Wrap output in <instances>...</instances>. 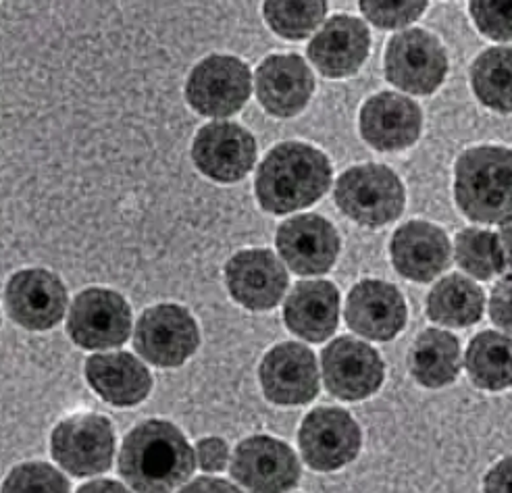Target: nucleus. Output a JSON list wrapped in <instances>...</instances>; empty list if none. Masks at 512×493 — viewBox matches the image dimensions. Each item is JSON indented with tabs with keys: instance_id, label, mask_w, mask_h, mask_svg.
<instances>
[{
	"instance_id": "5",
	"label": "nucleus",
	"mask_w": 512,
	"mask_h": 493,
	"mask_svg": "<svg viewBox=\"0 0 512 493\" xmlns=\"http://www.w3.org/2000/svg\"><path fill=\"white\" fill-rule=\"evenodd\" d=\"M50 452L73 477H92L111 469L115 431L102 414H73L59 423L50 437Z\"/></svg>"
},
{
	"instance_id": "26",
	"label": "nucleus",
	"mask_w": 512,
	"mask_h": 493,
	"mask_svg": "<svg viewBox=\"0 0 512 493\" xmlns=\"http://www.w3.org/2000/svg\"><path fill=\"white\" fill-rule=\"evenodd\" d=\"M485 306V294L471 279L452 273L433 285L427 298V315L446 327L475 325Z\"/></svg>"
},
{
	"instance_id": "2",
	"label": "nucleus",
	"mask_w": 512,
	"mask_h": 493,
	"mask_svg": "<svg viewBox=\"0 0 512 493\" xmlns=\"http://www.w3.org/2000/svg\"><path fill=\"white\" fill-rule=\"evenodd\" d=\"M331 165L325 154L304 142H281L265 157L254 177V194L261 209L288 215L306 209L325 196Z\"/></svg>"
},
{
	"instance_id": "35",
	"label": "nucleus",
	"mask_w": 512,
	"mask_h": 493,
	"mask_svg": "<svg viewBox=\"0 0 512 493\" xmlns=\"http://www.w3.org/2000/svg\"><path fill=\"white\" fill-rule=\"evenodd\" d=\"M490 317L496 327L512 333V277L500 281L490 300Z\"/></svg>"
},
{
	"instance_id": "16",
	"label": "nucleus",
	"mask_w": 512,
	"mask_h": 493,
	"mask_svg": "<svg viewBox=\"0 0 512 493\" xmlns=\"http://www.w3.org/2000/svg\"><path fill=\"white\" fill-rule=\"evenodd\" d=\"M225 281L232 298L248 310H271L288 290L286 267L271 250H242L225 265Z\"/></svg>"
},
{
	"instance_id": "19",
	"label": "nucleus",
	"mask_w": 512,
	"mask_h": 493,
	"mask_svg": "<svg viewBox=\"0 0 512 493\" xmlns=\"http://www.w3.org/2000/svg\"><path fill=\"white\" fill-rule=\"evenodd\" d=\"M348 327L373 342H390L406 325V302L392 283L365 279L346 300Z\"/></svg>"
},
{
	"instance_id": "36",
	"label": "nucleus",
	"mask_w": 512,
	"mask_h": 493,
	"mask_svg": "<svg viewBox=\"0 0 512 493\" xmlns=\"http://www.w3.org/2000/svg\"><path fill=\"white\" fill-rule=\"evenodd\" d=\"M485 491L510 493L512 491V456L500 460L494 469L485 475Z\"/></svg>"
},
{
	"instance_id": "11",
	"label": "nucleus",
	"mask_w": 512,
	"mask_h": 493,
	"mask_svg": "<svg viewBox=\"0 0 512 493\" xmlns=\"http://www.w3.org/2000/svg\"><path fill=\"white\" fill-rule=\"evenodd\" d=\"M327 392L346 402L373 396L383 383V360L369 344L354 337H338L321 354Z\"/></svg>"
},
{
	"instance_id": "18",
	"label": "nucleus",
	"mask_w": 512,
	"mask_h": 493,
	"mask_svg": "<svg viewBox=\"0 0 512 493\" xmlns=\"http://www.w3.org/2000/svg\"><path fill=\"white\" fill-rule=\"evenodd\" d=\"M254 86L256 98L269 115L290 119L309 105L315 77L298 55H273L256 69Z\"/></svg>"
},
{
	"instance_id": "10",
	"label": "nucleus",
	"mask_w": 512,
	"mask_h": 493,
	"mask_svg": "<svg viewBox=\"0 0 512 493\" xmlns=\"http://www.w3.org/2000/svg\"><path fill=\"white\" fill-rule=\"evenodd\" d=\"M363 437L356 421L342 408L323 406L304 417L298 446L304 462L315 471H338L352 462L361 450Z\"/></svg>"
},
{
	"instance_id": "6",
	"label": "nucleus",
	"mask_w": 512,
	"mask_h": 493,
	"mask_svg": "<svg viewBox=\"0 0 512 493\" xmlns=\"http://www.w3.org/2000/svg\"><path fill=\"white\" fill-rule=\"evenodd\" d=\"M252 77L238 57L213 55L202 59L186 82L188 105L202 117H232L246 105Z\"/></svg>"
},
{
	"instance_id": "13",
	"label": "nucleus",
	"mask_w": 512,
	"mask_h": 493,
	"mask_svg": "<svg viewBox=\"0 0 512 493\" xmlns=\"http://www.w3.org/2000/svg\"><path fill=\"white\" fill-rule=\"evenodd\" d=\"M232 475L250 491H290L300 481V462L294 450L269 435L240 441L232 458Z\"/></svg>"
},
{
	"instance_id": "14",
	"label": "nucleus",
	"mask_w": 512,
	"mask_h": 493,
	"mask_svg": "<svg viewBox=\"0 0 512 493\" xmlns=\"http://www.w3.org/2000/svg\"><path fill=\"white\" fill-rule=\"evenodd\" d=\"M67 290L63 281L46 269H25L15 273L5 290L9 317L30 331H46L65 317Z\"/></svg>"
},
{
	"instance_id": "8",
	"label": "nucleus",
	"mask_w": 512,
	"mask_h": 493,
	"mask_svg": "<svg viewBox=\"0 0 512 493\" xmlns=\"http://www.w3.org/2000/svg\"><path fill=\"white\" fill-rule=\"evenodd\" d=\"M200 333L194 317L184 306L159 304L140 317L134 348L150 365L161 369L182 367L198 350Z\"/></svg>"
},
{
	"instance_id": "37",
	"label": "nucleus",
	"mask_w": 512,
	"mask_h": 493,
	"mask_svg": "<svg viewBox=\"0 0 512 493\" xmlns=\"http://www.w3.org/2000/svg\"><path fill=\"white\" fill-rule=\"evenodd\" d=\"M500 252H502V273L512 277V219L504 221L498 233Z\"/></svg>"
},
{
	"instance_id": "31",
	"label": "nucleus",
	"mask_w": 512,
	"mask_h": 493,
	"mask_svg": "<svg viewBox=\"0 0 512 493\" xmlns=\"http://www.w3.org/2000/svg\"><path fill=\"white\" fill-rule=\"evenodd\" d=\"M427 9V0H361L363 15L381 30L406 28Z\"/></svg>"
},
{
	"instance_id": "25",
	"label": "nucleus",
	"mask_w": 512,
	"mask_h": 493,
	"mask_svg": "<svg viewBox=\"0 0 512 493\" xmlns=\"http://www.w3.org/2000/svg\"><path fill=\"white\" fill-rule=\"evenodd\" d=\"M408 362L413 377L423 387L450 385L460 373V344L452 333L427 329L415 340Z\"/></svg>"
},
{
	"instance_id": "27",
	"label": "nucleus",
	"mask_w": 512,
	"mask_h": 493,
	"mask_svg": "<svg viewBox=\"0 0 512 493\" xmlns=\"http://www.w3.org/2000/svg\"><path fill=\"white\" fill-rule=\"evenodd\" d=\"M471 381L488 392L512 387V340L496 331L475 335L465 356Z\"/></svg>"
},
{
	"instance_id": "28",
	"label": "nucleus",
	"mask_w": 512,
	"mask_h": 493,
	"mask_svg": "<svg viewBox=\"0 0 512 493\" xmlns=\"http://www.w3.org/2000/svg\"><path fill=\"white\" fill-rule=\"evenodd\" d=\"M471 86L483 107L512 113V46H496L481 53L471 67Z\"/></svg>"
},
{
	"instance_id": "12",
	"label": "nucleus",
	"mask_w": 512,
	"mask_h": 493,
	"mask_svg": "<svg viewBox=\"0 0 512 493\" xmlns=\"http://www.w3.org/2000/svg\"><path fill=\"white\" fill-rule=\"evenodd\" d=\"M192 159L202 175L219 184H236L256 163V142L248 129L232 121L200 127L192 144Z\"/></svg>"
},
{
	"instance_id": "15",
	"label": "nucleus",
	"mask_w": 512,
	"mask_h": 493,
	"mask_svg": "<svg viewBox=\"0 0 512 493\" xmlns=\"http://www.w3.org/2000/svg\"><path fill=\"white\" fill-rule=\"evenodd\" d=\"M275 244L284 263L298 275H323L336 265L340 236L336 227L319 215H300L277 229Z\"/></svg>"
},
{
	"instance_id": "9",
	"label": "nucleus",
	"mask_w": 512,
	"mask_h": 493,
	"mask_svg": "<svg viewBox=\"0 0 512 493\" xmlns=\"http://www.w3.org/2000/svg\"><path fill=\"white\" fill-rule=\"evenodd\" d=\"M132 331V310L125 298L111 290L92 288L73 300L67 333L84 350H109L127 342Z\"/></svg>"
},
{
	"instance_id": "38",
	"label": "nucleus",
	"mask_w": 512,
	"mask_h": 493,
	"mask_svg": "<svg viewBox=\"0 0 512 493\" xmlns=\"http://www.w3.org/2000/svg\"><path fill=\"white\" fill-rule=\"evenodd\" d=\"M182 491H238V487L225 483L223 479H209V477H200L194 483L182 487Z\"/></svg>"
},
{
	"instance_id": "39",
	"label": "nucleus",
	"mask_w": 512,
	"mask_h": 493,
	"mask_svg": "<svg viewBox=\"0 0 512 493\" xmlns=\"http://www.w3.org/2000/svg\"><path fill=\"white\" fill-rule=\"evenodd\" d=\"M80 491H125V487L115 481H109V479H100V481H92V483L80 487Z\"/></svg>"
},
{
	"instance_id": "30",
	"label": "nucleus",
	"mask_w": 512,
	"mask_h": 493,
	"mask_svg": "<svg viewBox=\"0 0 512 493\" xmlns=\"http://www.w3.org/2000/svg\"><path fill=\"white\" fill-rule=\"evenodd\" d=\"M456 263L469 275L490 281L502 273V252L498 236L488 229H463L454 242Z\"/></svg>"
},
{
	"instance_id": "22",
	"label": "nucleus",
	"mask_w": 512,
	"mask_h": 493,
	"mask_svg": "<svg viewBox=\"0 0 512 493\" xmlns=\"http://www.w3.org/2000/svg\"><path fill=\"white\" fill-rule=\"evenodd\" d=\"M396 271L419 283H427L450 267L452 248L446 233L433 223L411 221L396 229L390 242Z\"/></svg>"
},
{
	"instance_id": "29",
	"label": "nucleus",
	"mask_w": 512,
	"mask_h": 493,
	"mask_svg": "<svg viewBox=\"0 0 512 493\" xmlns=\"http://www.w3.org/2000/svg\"><path fill=\"white\" fill-rule=\"evenodd\" d=\"M327 0H265L263 17L269 28L286 40L309 38L323 23Z\"/></svg>"
},
{
	"instance_id": "34",
	"label": "nucleus",
	"mask_w": 512,
	"mask_h": 493,
	"mask_svg": "<svg viewBox=\"0 0 512 493\" xmlns=\"http://www.w3.org/2000/svg\"><path fill=\"white\" fill-rule=\"evenodd\" d=\"M196 460L202 471L221 473L225 471L229 450L221 437H204L196 444Z\"/></svg>"
},
{
	"instance_id": "7",
	"label": "nucleus",
	"mask_w": 512,
	"mask_h": 493,
	"mask_svg": "<svg viewBox=\"0 0 512 493\" xmlns=\"http://www.w3.org/2000/svg\"><path fill=\"white\" fill-rule=\"evenodd\" d=\"M448 73L442 42L425 30L413 28L396 34L386 48V77L396 88L427 96L438 90Z\"/></svg>"
},
{
	"instance_id": "23",
	"label": "nucleus",
	"mask_w": 512,
	"mask_h": 493,
	"mask_svg": "<svg viewBox=\"0 0 512 493\" xmlns=\"http://www.w3.org/2000/svg\"><path fill=\"white\" fill-rule=\"evenodd\" d=\"M340 292L329 281H302L284 304V319L290 331L306 342L321 344L338 329Z\"/></svg>"
},
{
	"instance_id": "17",
	"label": "nucleus",
	"mask_w": 512,
	"mask_h": 493,
	"mask_svg": "<svg viewBox=\"0 0 512 493\" xmlns=\"http://www.w3.org/2000/svg\"><path fill=\"white\" fill-rule=\"evenodd\" d=\"M259 377L267 400L279 406L306 404L319 394L315 354L296 342L271 348L261 362Z\"/></svg>"
},
{
	"instance_id": "3",
	"label": "nucleus",
	"mask_w": 512,
	"mask_h": 493,
	"mask_svg": "<svg viewBox=\"0 0 512 493\" xmlns=\"http://www.w3.org/2000/svg\"><path fill=\"white\" fill-rule=\"evenodd\" d=\"M454 198L460 213L475 223L502 225L512 219V150L475 146L460 154Z\"/></svg>"
},
{
	"instance_id": "32",
	"label": "nucleus",
	"mask_w": 512,
	"mask_h": 493,
	"mask_svg": "<svg viewBox=\"0 0 512 493\" xmlns=\"http://www.w3.org/2000/svg\"><path fill=\"white\" fill-rule=\"evenodd\" d=\"M469 11L483 36L512 42V0H471Z\"/></svg>"
},
{
	"instance_id": "20",
	"label": "nucleus",
	"mask_w": 512,
	"mask_h": 493,
	"mask_svg": "<svg viewBox=\"0 0 512 493\" xmlns=\"http://www.w3.org/2000/svg\"><path fill=\"white\" fill-rule=\"evenodd\" d=\"M361 136L381 152L411 148L423 127V113L415 100L396 92L371 96L361 109Z\"/></svg>"
},
{
	"instance_id": "4",
	"label": "nucleus",
	"mask_w": 512,
	"mask_h": 493,
	"mask_svg": "<svg viewBox=\"0 0 512 493\" xmlns=\"http://www.w3.org/2000/svg\"><path fill=\"white\" fill-rule=\"evenodd\" d=\"M338 209L354 223L381 227L398 219L404 211V186L400 177L383 165H356L336 181Z\"/></svg>"
},
{
	"instance_id": "1",
	"label": "nucleus",
	"mask_w": 512,
	"mask_h": 493,
	"mask_svg": "<svg viewBox=\"0 0 512 493\" xmlns=\"http://www.w3.org/2000/svg\"><path fill=\"white\" fill-rule=\"evenodd\" d=\"M196 469L188 439L167 421H146L123 439L119 475L132 489L163 493L182 487Z\"/></svg>"
},
{
	"instance_id": "21",
	"label": "nucleus",
	"mask_w": 512,
	"mask_h": 493,
	"mask_svg": "<svg viewBox=\"0 0 512 493\" xmlns=\"http://www.w3.org/2000/svg\"><path fill=\"white\" fill-rule=\"evenodd\" d=\"M371 34L356 17L336 15L315 34L306 53L321 75L331 80L354 75L369 57Z\"/></svg>"
},
{
	"instance_id": "24",
	"label": "nucleus",
	"mask_w": 512,
	"mask_h": 493,
	"mask_svg": "<svg viewBox=\"0 0 512 493\" xmlns=\"http://www.w3.org/2000/svg\"><path fill=\"white\" fill-rule=\"evenodd\" d=\"M86 379L102 400L119 408L144 402L152 389L150 371L127 352L90 356L86 360Z\"/></svg>"
},
{
	"instance_id": "33",
	"label": "nucleus",
	"mask_w": 512,
	"mask_h": 493,
	"mask_svg": "<svg viewBox=\"0 0 512 493\" xmlns=\"http://www.w3.org/2000/svg\"><path fill=\"white\" fill-rule=\"evenodd\" d=\"M3 491H69V481L50 464H21L5 479Z\"/></svg>"
}]
</instances>
